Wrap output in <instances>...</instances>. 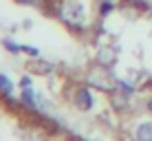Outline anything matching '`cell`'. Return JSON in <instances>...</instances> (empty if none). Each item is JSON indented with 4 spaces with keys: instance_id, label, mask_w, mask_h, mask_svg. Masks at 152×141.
I'll list each match as a JSON object with an SVG mask.
<instances>
[{
    "instance_id": "1",
    "label": "cell",
    "mask_w": 152,
    "mask_h": 141,
    "mask_svg": "<svg viewBox=\"0 0 152 141\" xmlns=\"http://www.w3.org/2000/svg\"><path fill=\"white\" fill-rule=\"evenodd\" d=\"M53 13L66 27L82 31L86 27V4L84 0H53Z\"/></svg>"
},
{
    "instance_id": "2",
    "label": "cell",
    "mask_w": 152,
    "mask_h": 141,
    "mask_svg": "<svg viewBox=\"0 0 152 141\" xmlns=\"http://www.w3.org/2000/svg\"><path fill=\"white\" fill-rule=\"evenodd\" d=\"M71 99H73V106H75L77 110H91V108L95 106V97L88 91V86H75Z\"/></svg>"
},
{
    "instance_id": "3",
    "label": "cell",
    "mask_w": 152,
    "mask_h": 141,
    "mask_svg": "<svg viewBox=\"0 0 152 141\" xmlns=\"http://www.w3.org/2000/svg\"><path fill=\"white\" fill-rule=\"evenodd\" d=\"M134 141H152V121H141L134 128Z\"/></svg>"
},
{
    "instance_id": "7",
    "label": "cell",
    "mask_w": 152,
    "mask_h": 141,
    "mask_svg": "<svg viewBox=\"0 0 152 141\" xmlns=\"http://www.w3.org/2000/svg\"><path fill=\"white\" fill-rule=\"evenodd\" d=\"M145 106H148V110H150V113H152V97H150V99H148V104H145Z\"/></svg>"
},
{
    "instance_id": "4",
    "label": "cell",
    "mask_w": 152,
    "mask_h": 141,
    "mask_svg": "<svg viewBox=\"0 0 152 141\" xmlns=\"http://www.w3.org/2000/svg\"><path fill=\"white\" fill-rule=\"evenodd\" d=\"M31 69H33L31 73H38V75H49L55 66L51 64V62H33V64H31Z\"/></svg>"
},
{
    "instance_id": "5",
    "label": "cell",
    "mask_w": 152,
    "mask_h": 141,
    "mask_svg": "<svg viewBox=\"0 0 152 141\" xmlns=\"http://www.w3.org/2000/svg\"><path fill=\"white\" fill-rule=\"evenodd\" d=\"M0 93H2L4 97L13 95V84H11V80H9L7 75H0Z\"/></svg>"
},
{
    "instance_id": "6",
    "label": "cell",
    "mask_w": 152,
    "mask_h": 141,
    "mask_svg": "<svg viewBox=\"0 0 152 141\" xmlns=\"http://www.w3.org/2000/svg\"><path fill=\"white\" fill-rule=\"evenodd\" d=\"M113 9H115V2H113V0H99L97 11H99V15H102V18H104V15H108Z\"/></svg>"
}]
</instances>
